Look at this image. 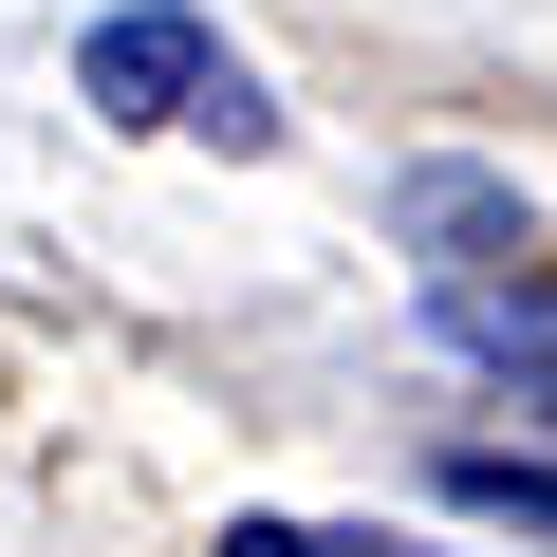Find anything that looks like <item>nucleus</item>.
<instances>
[{
	"label": "nucleus",
	"mask_w": 557,
	"mask_h": 557,
	"mask_svg": "<svg viewBox=\"0 0 557 557\" xmlns=\"http://www.w3.org/2000/svg\"><path fill=\"white\" fill-rule=\"evenodd\" d=\"M446 502H465V520H539V539H557V465H520V446H446Z\"/></svg>",
	"instance_id": "20e7f679"
},
{
	"label": "nucleus",
	"mask_w": 557,
	"mask_h": 557,
	"mask_svg": "<svg viewBox=\"0 0 557 557\" xmlns=\"http://www.w3.org/2000/svg\"><path fill=\"white\" fill-rule=\"evenodd\" d=\"M391 242H428V260H520L539 223H520L502 168H409V186H391Z\"/></svg>",
	"instance_id": "7ed1b4c3"
},
{
	"label": "nucleus",
	"mask_w": 557,
	"mask_h": 557,
	"mask_svg": "<svg viewBox=\"0 0 557 557\" xmlns=\"http://www.w3.org/2000/svg\"><path fill=\"white\" fill-rule=\"evenodd\" d=\"M223 557H428L391 520H223Z\"/></svg>",
	"instance_id": "39448f33"
},
{
	"label": "nucleus",
	"mask_w": 557,
	"mask_h": 557,
	"mask_svg": "<svg viewBox=\"0 0 557 557\" xmlns=\"http://www.w3.org/2000/svg\"><path fill=\"white\" fill-rule=\"evenodd\" d=\"M428 335H446L465 372H502V391L557 409V260H539V242H520V260H446V278H428Z\"/></svg>",
	"instance_id": "f03ea898"
},
{
	"label": "nucleus",
	"mask_w": 557,
	"mask_h": 557,
	"mask_svg": "<svg viewBox=\"0 0 557 557\" xmlns=\"http://www.w3.org/2000/svg\"><path fill=\"white\" fill-rule=\"evenodd\" d=\"M75 112H112V131H205V149H278V94L223 57V20H186V0H112V20L75 38Z\"/></svg>",
	"instance_id": "f257e3e1"
}]
</instances>
